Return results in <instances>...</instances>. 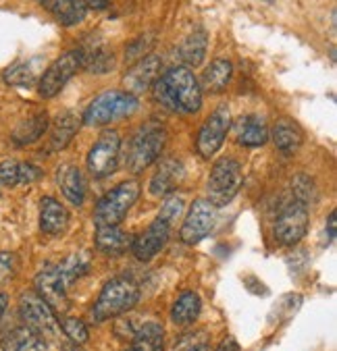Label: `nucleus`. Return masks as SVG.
I'll return each instance as SVG.
<instances>
[{
  "mask_svg": "<svg viewBox=\"0 0 337 351\" xmlns=\"http://www.w3.org/2000/svg\"><path fill=\"white\" fill-rule=\"evenodd\" d=\"M58 268H60L65 285H71L90 270V256L88 254H73V256L67 258Z\"/></svg>",
  "mask_w": 337,
  "mask_h": 351,
  "instance_id": "31",
  "label": "nucleus"
},
{
  "mask_svg": "<svg viewBox=\"0 0 337 351\" xmlns=\"http://www.w3.org/2000/svg\"><path fill=\"white\" fill-rule=\"evenodd\" d=\"M217 351H240V343L233 337H225L223 343L217 347Z\"/></svg>",
  "mask_w": 337,
  "mask_h": 351,
  "instance_id": "41",
  "label": "nucleus"
},
{
  "mask_svg": "<svg viewBox=\"0 0 337 351\" xmlns=\"http://www.w3.org/2000/svg\"><path fill=\"white\" fill-rule=\"evenodd\" d=\"M0 185L5 187L19 185V160L0 162Z\"/></svg>",
  "mask_w": 337,
  "mask_h": 351,
  "instance_id": "38",
  "label": "nucleus"
},
{
  "mask_svg": "<svg viewBox=\"0 0 337 351\" xmlns=\"http://www.w3.org/2000/svg\"><path fill=\"white\" fill-rule=\"evenodd\" d=\"M266 3H271V0H266Z\"/></svg>",
  "mask_w": 337,
  "mask_h": 351,
  "instance_id": "47",
  "label": "nucleus"
},
{
  "mask_svg": "<svg viewBox=\"0 0 337 351\" xmlns=\"http://www.w3.org/2000/svg\"><path fill=\"white\" fill-rule=\"evenodd\" d=\"M154 42H156V36H154L152 32L138 36L136 40L127 44V48H125V58L131 60V62H136V60L144 58V56L150 52V48L154 46Z\"/></svg>",
  "mask_w": 337,
  "mask_h": 351,
  "instance_id": "34",
  "label": "nucleus"
},
{
  "mask_svg": "<svg viewBox=\"0 0 337 351\" xmlns=\"http://www.w3.org/2000/svg\"><path fill=\"white\" fill-rule=\"evenodd\" d=\"M50 13L56 17L58 23L71 27L86 19L88 7L84 5V0H56V5L50 9Z\"/></svg>",
  "mask_w": 337,
  "mask_h": 351,
  "instance_id": "30",
  "label": "nucleus"
},
{
  "mask_svg": "<svg viewBox=\"0 0 337 351\" xmlns=\"http://www.w3.org/2000/svg\"><path fill=\"white\" fill-rule=\"evenodd\" d=\"M36 293L48 304V308L56 314L69 310V300H67V285L62 280L60 268L56 264L46 266L36 276Z\"/></svg>",
  "mask_w": 337,
  "mask_h": 351,
  "instance_id": "13",
  "label": "nucleus"
},
{
  "mask_svg": "<svg viewBox=\"0 0 337 351\" xmlns=\"http://www.w3.org/2000/svg\"><path fill=\"white\" fill-rule=\"evenodd\" d=\"M207 48H209V34L202 27H196L179 46V58L187 69H196L205 62Z\"/></svg>",
  "mask_w": 337,
  "mask_h": 351,
  "instance_id": "23",
  "label": "nucleus"
},
{
  "mask_svg": "<svg viewBox=\"0 0 337 351\" xmlns=\"http://www.w3.org/2000/svg\"><path fill=\"white\" fill-rule=\"evenodd\" d=\"M215 221H217V206L211 204L209 199L200 197L196 199L189 210H187V217L183 221V227L179 231V237L183 243L187 245H194V243H200L205 239L213 227H215Z\"/></svg>",
  "mask_w": 337,
  "mask_h": 351,
  "instance_id": "12",
  "label": "nucleus"
},
{
  "mask_svg": "<svg viewBox=\"0 0 337 351\" xmlns=\"http://www.w3.org/2000/svg\"><path fill=\"white\" fill-rule=\"evenodd\" d=\"M129 351H131V349H129Z\"/></svg>",
  "mask_w": 337,
  "mask_h": 351,
  "instance_id": "48",
  "label": "nucleus"
},
{
  "mask_svg": "<svg viewBox=\"0 0 337 351\" xmlns=\"http://www.w3.org/2000/svg\"><path fill=\"white\" fill-rule=\"evenodd\" d=\"M38 3H40L42 7H46V9L50 11V9H52V7L56 5V0H38Z\"/></svg>",
  "mask_w": 337,
  "mask_h": 351,
  "instance_id": "46",
  "label": "nucleus"
},
{
  "mask_svg": "<svg viewBox=\"0 0 337 351\" xmlns=\"http://www.w3.org/2000/svg\"><path fill=\"white\" fill-rule=\"evenodd\" d=\"M183 177H185L183 162L179 158H173V156L165 158V160H161L154 177L150 179V193L156 195V197L169 195L179 187Z\"/></svg>",
  "mask_w": 337,
  "mask_h": 351,
  "instance_id": "17",
  "label": "nucleus"
},
{
  "mask_svg": "<svg viewBox=\"0 0 337 351\" xmlns=\"http://www.w3.org/2000/svg\"><path fill=\"white\" fill-rule=\"evenodd\" d=\"M200 310H202V304H200V298L198 293L194 291H183L177 302L173 304V310H171V318L175 324L179 326H189L198 320L200 316Z\"/></svg>",
  "mask_w": 337,
  "mask_h": 351,
  "instance_id": "28",
  "label": "nucleus"
},
{
  "mask_svg": "<svg viewBox=\"0 0 337 351\" xmlns=\"http://www.w3.org/2000/svg\"><path fill=\"white\" fill-rule=\"evenodd\" d=\"M273 144L283 154L296 152L304 144V131L292 119H279L273 125Z\"/></svg>",
  "mask_w": 337,
  "mask_h": 351,
  "instance_id": "22",
  "label": "nucleus"
},
{
  "mask_svg": "<svg viewBox=\"0 0 337 351\" xmlns=\"http://www.w3.org/2000/svg\"><path fill=\"white\" fill-rule=\"evenodd\" d=\"M244 183V173L237 160L233 158H221L215 162L211 177H209V202L215 206H227L237 195L240 187Z\"/></svg>",
  "mask_w": 337,
  "mask_h": 351,
  "instance_id": "6",
  "label": "nucleus"
},
{
  "mask_svg": "<svg viewBox=\"0 0 337 351\" xmlns=\"http://www.w3.org/2000/svg\"><path fill=\"white\" fill-rule=\"evenodd\" d=\"M167 144V131L161 123H146L133 133L127 144H121V156L125 160L127 171L142 173L152 162L159 160L163 148Z\"/></svg>",
  "mask_w": 337,
  "mask_h": 351,
  "instance_id": "2",
  "label": "nucleus"
},
{
  "mask_svg": "<svg viewBox=\"0 0 337 351\" xmlns=\"http://www.w3.org/2000/svg\"><path fill=\"white\" fill-rule=\"evenodd\" d=\"M17 256L13 252H0V283H7L15 276Z\"/></svg>",
  "mask_w": 337,
  "mask_h": 351,
  "instance_id": "39",
  "label": "nucleus"
},
{
  "mask_svg": "<svg viewBox=\"0 0 337 351\" xmlns=\"http://www.w3.org/2000/svg\"><path fill=\"white\" fill-rule=\"evenodd\" d=\"M56 183H58L62 195L73 206H82L86 202V181H84V175L78 167L62 165L56 171Z\"/></svg>",
  "mask_w": 337,
  "mask_h": 351,
  "instance_id": "20",
  "label": "nucleus"
},
{
  "mask_svg": "<svg viewBox=\"0 0 337 351\" xmlns=\"http://www.w3.org/2000/svg\"><path fill=\"white\" fill-rule=\"evenodd\" d=\"M211 341V335L207 330H189V332H183L173 349L175 351H207V345Z\"/></svg>",
  "mask_w": 337,
  "mask_h": 351,
  "instance_id": "33",
  "label": "nucleus"
},
{
  "mask_svg": "<svg viewBox=\"0 0 337 351\" xmlns=\"http://www.w3.org/2000/svg\"><path fill=\"white\" fill-rule=\"evenodd\" d=\"M292 197L294 199H298V202H302V204H306L308 206V202L314 197V193H316V189H314V183L306 177V175H298L294 181H292Z\"/></svg>",
  "mask_w": 337,
  "mask_h": 351,
  "instance_id": "36",
  "label": "nucleus"
},
{
  "mask_svg": "<svg viewBox=\"0 0 337 351\" xmlns=\"http://www.w3.org/2000/svg\"><path fill=\"white\" fill-rule=\"evenodd\" d=\"M159 71H161V56L159 54H146L144 58L136 60L123 77L125 92L136 96V98L140 94H146L154 86V82L159 80Z\"/></svg>",
  "mask_w": 337,
  "mask_h": 351,
  "instance_id": "14",
  "label": "nucleus"
},
{
  "mask_svg": "<svg viewBox=\"0 0 337 351\" xmlns=\"http://www.w3.org/2000/svg\"><path fill=\"white\" fill-rule=\"evenodd\" d=\"M335 219H337V215L331 213V215H329V221H327V229H329V239H331V241L335 239Z\"/></svg>",
  "mask_w": 337,
  "mask_h": 351,
  "instance_id": "43",
  "label": "nucleus"
},
{
  "mask_svg": "<svg viewBox=\"0 0 337 351\" xmlns=\"http://www.w3.org/2000/svg\"><path fill=\"white\" fill-rule=\"evenodd\" d=\"M133 237L121 227H98L96 229V247L106 256H119L131 247Z\"/></svg>",
  "mask_w": 337,
  "mask_h": 351,
  "instance_id": "25",
  "label": "nucleus"
},
{
  "mask_svg": "<svg viewBox=\"0 0 337 351\" xmlns=\"http://www.w3.org/2000/svg\"><path fill=\"white\" fill-rule=\"evenodd\" d=\"M140 300V287L129 276H115L104 285L96 306L92 308V318L104 322L129 312Z\"/></svg>",
  "mask_w": 337,
  "mask_h": 351,
  "instance_id": "3",
  "label": "nucleus"
},
{
  "mask_svg": "<svg viewBox=\"0 0 337 351\" xmlns=\"http://www.w3.org/2000/svg\"><path fill=\"white\" fill-rule=\"evenodd\" d=\"M181 213H183V199H181V197H177V195H171V197H167V202L163 204L159 219L171 225V223H173Z\"/></svg>",
  "mask_w": 337,
  "mask_h": 351,
  "instance_id": "37",
  "label": "nucleus"
},
{
  "mask_svg": "<svg viewBox=\"0 0 337 351\" xmlns=\"http://www.w3.org/2000/svg\"><path fill=\"white\" fill-rule=\"evenodd\" d=\"M58 326L62 328V332H65L67 337H69V341H73V343H78V345H84V343H88V339H90L86 324H84L82 320H78V318H62V320L58 322Z\"/></svg>",
  "mask_w": 337,
  "mask_h": 351,
  "instance_id": "35",
  "label": "nucleus"
},
{
  "mask_svg": "<svg viewBox=\"0 0 337 351\" xmlns=\"http://www.w3.org/2000/svg\"><path fill=\"white\" fill-rule=\"evenodd\" d=\"M229 129H231V114H229V108L221 104L198 131V139H196L198 154L207 160L213 158L221 150Z\"/></svg>",
  "mask_w": 337,
  "mask_h": 351,
  "instance_id": "9",
  "label": "nucleus"
},
{
  "mask_svg": "<svg viewBox=\"0 0 337 351\" xmlns=\"http://www.w3.org/2000/svg\"><path fill=\"white\" fill-rule=\"evenodd\" d=\"M3 351H46V341L30 326H17L3 337Z\"/></svg>",
  "mask_w": 337,
  "mask_h": 351,
  "instance_id": "26",
  "label": "nucleus"
},
{
  "mask_svg": "<svg viewBox=\"0 0 337 351\" xmlns=\"http://www.w3.org/2000/svg\"><path fill=\"white\" fill-rule=\"evenodd\" d=\"M82 69V54L80 50H69L62 56H58L46 71L40 77L38 84V92L42 98H54L56 94H60V90L67 86L78 71Z\"/></svg>",
  "mask_w": 337,
  "mask_h": 351,
  "instance_id": "10",
  "label": "nucleus"
},
{
  "mask_svg": "<svg viewBox=\"0 0 337 351\" xmlns=\"http://www.w3.org/2000/svg\"><path fill=\"white\" fill-rule=\"evenodd\" d=\"M19 310L25 320V326H30L44 341H52L58 337L60 326L56 322V316L38 293L25 291L19 300Z\"/></svg>",
  "mask_w": 337,
  "mask_h": 351,
  "instance_id": "7",
  "label": "nucleus"
},
{
  "mask_svg": "<svg viewBox=\"0 0 337 351\" xmlns=\"http://www.w3.org/2000/svg\"><path fill=\"white\" fill-rule=\"evenodd\" d=\"M69 225V213L54 197H44L40 204V229L46 235H58Z\"/></svg>",
  "mask_w": 337,
  "mask_h": 351,
  "instance_id": "21",
  "label": "nucleus"
},
{
  "mask_svg": "<svg viewBox=\"0 0 337 351\" xmlns=\"http://www.w3.org/2000/svg\"><path fill=\"white\" fill-rule=\"evenodd\" d=\"M108 3H111V0H84V5H86L88 9H94V11H102V9H106V7H108Z\"/></svg>",
  "mask_w": 337,
  "mask_h": 351,
  "instance_id": "42",
  "label": "nucleus"
},
{
  "mask_svg": "<svg viewBox=\"0 0 337 351\" xmlns=\"http://www.w3.org/2000/svg\"><path fill=\"white\" fill-rule=\"evenodd\" d=\"M235 142L244 148H258L268 142V127L258 114H244L233 125Z\"/></svg>",
  "mask_w": 337,
  "mask_h": 351,
  "instance_id": "18",
  "label": "nucleus"
},
{
  "mask_svg": "<svg viewBox=\"0 0 337 351\" xmlns=\"http://www.w3.org/2000/svg\"><path fill=\"white\" fill-rule=\"evenodd\" d=\"M48 129V114L46 112H38V114H32L30 119L21 121L15 131L11 133V139L15 146H30L34 142L46 133Z\"/></svg>",
  "mask_w": 337,
  "mask_h": 351,
  "instance_id": "27",
  "label": "nucleus"
},
{
  "mask_svg": "<svg viewBox=\"0 0 337 351\" xmlns=\"http://www.w3.org/2000/svg\"><path fill=\"white\" fill-rule=\"evenodd\" d=\"M154 100L171 110V112H183L194 114L202 106V88L196 80L194 71L187 66H173L159 77L152 86Z\"/></svg>",
  "mask_w": 337,
  "mask_h": 351,
  "instance_id": "1",
  "label": "nucleus"
},
{
  "mask_svg": "<svg viewBox=\"0 0 337 351\" xmlns=\"http://www.w3.org/2000/svg\"><path fill=\"white\" fill-rule=\"evenodd\" d=\"M82 127V117L73 110H65L60 112L54 123H52V133H50V150L58 152L65 150L67 146L71 144V139L75 137V133Z\"/></svg>",
  "mask_w": 337,
  "mask_h": 351,
  "instance_id": "19",
  "label": "nucleus"
},
{
  "mask_svg": "<svg viewBox=\"0 0 337 351\" xmlns=\"http://www.w3.org/2000/svg\"><path fill=\"white\" fill-rule=\"evenodd\" d=\"M121 160V137L117 131L106 129L100 133L96 144L88 154V171L94 179H104L113 175Z\"/></svg>",
  "mask_w": 337,
  "mask_h": 351,
  "instance_id": "8",
  "label": "nucleus"
},
{
  "mask_svg": "<svg viewBox=\"0 0 337 351\" xmlns=\"http://www.w3.org/2000/svg\"><path fill=\"white\" fill-rule=\"evenodd\" d=\"M169 235H171V225L156 219L140 237L133 239V243H131L133 256H136L140 262H150L167 245Z\"/></svg>",
  "mask_w": 337,
  "mask_h": 351,
  "instance_id": "15",
  "label": "nucleus"
},
{
  "mask_svg": "<svg viewBox=\"0 0 337 351\" xmlns=\"http://www.w3.org/2000/svg\"><path fill=\"white\" fill-rule=\"evenodd\" d=\"M233 75V64L227 58H215L200 77V88H205L211 94H219L223 92Z\"/></svg>",
  "mask_w": 337,
  "mask_h": 351,
  "instance_id": "24",
  "label": "nucleus"
},
{
  "mask_svg": "<svg viewBox=\"0 0 337 351\" xmlns=\"http://www.w3.org/2000/svg\"><path fill=\"white\" fill-rule=\"evenodd\" d=\"M140 197V183L138 181H123L98 202L94 210L96 227H117L129 213V208Z\"/></svg>",
  "mask_w": 337,
  "mask_h": 351,
  "instance_id": "5",
  "label": "nucleus"
},
{
  "mask_svg": "<svg viewBox=\"0 0 337 351\" xmlns=\"http://www.w3.org/2000/svg\"><path fill=\"white\" fill-rule=\"evenodd\" d=\"M131 351H165V330L156 322L142 324L133 335Z\"/></svg>",
  "mask_w": 337,
  "mask_h": 351,
  "instance_id": "29",
  "label": "nucleus"
},
{
  "mask_svg": "<svg viewBox=\"0 0 337 351\" xmlns=\"http://www.w3.org/2000/svg\"><path fill=\"white\" fill-rule=\"evenodd\" d=\"M42 169L32 165V162H19V185H27L34 183L42 177Z\"/></svg>",
  "mask_w": 337,
  "mask_h": 351,
  "instance_id": "40",
  "label": "nucleus"
},
{
  "mask_svg": "<svg viewBox=\"0 0 337 351\" xmlns=\"http://www.w3.org/2000/svg\"><path fill=\"white\" fill-rule=\"evenodd\" d=\"M7 304H9V298L5 293H0V318H3V314L7 310Z\"/></svg>",
  "mask_w": 337,
  "mask_h": 351,
  "instance_id": "45",
  "label": "nucleus"
},
{
  "mask_svg": "<svg viewBox=\"0 0 337 351\" xmlns=\"http://www.w3.org/2000/svg\"><path fill=\"white\" fill-rule=\"evenodd\" d=\"M138 108H140V100L136 96H131L127 92H119V90H108L90 102L88 110L82 117V123L88 127L108 125L117 119L131 117Z\"/></svg>",
  "mask_w": 337,
  "mask_h": 351,
  "instance_id": "4",
  "label": "nucleus"
},
{
  "mask_svg": "<svg viewBox=\"0 0 337 351\" xmlns=\"http://www.w3.org/2000/svg\"><path fill=\"white\" fill-rule=\"evenodd\" d=\"M60 351H84V349H82V345H78L73 341H67V343L60 345Z\"/></svg>",
  "mask_w": 337,
  "mask_h": 351,
  "instance_id": "44",
  "label": "nucleus"
},
{
  "mask_svg": "<svg viewBox=\"0 0 337 351\" xmlns=\"http://www.w3.org/2000/svg\"><path fill=\"white\" fill-rule=\"evenodd\" d=\"M3 80L9 84V86H17V88H30L34 86L36 82V73H34V69L30 62H15L11 64L7 71L3 73Z\"/></svg>",
  "mask_w": 337,
  "mask_h": 351,
  "instance_id": "32",
  "label": "nucleus"
},
{
  "mask_svg": "<svg viewBox=\"0 0 337 351\" xmlns=\"http://www.w3.org/2000/svg\"><path fill=\"white\" fill-rule=\"evenodd\" d=\"M78 50L82 54V69H86L88 73L104 75V73H111L115 69V54H113V50H108L104 46L100 36H96V38L92 36Z\"/></svg>",
  "mask_w": 337,
  "mask_h": 351,
  "instance_id": "16",
  "label": "nucleus"
},
{
  "mask_svg": "<svg viewBox=\"0 0 337 351\" xmlns=\"http://www.w3.org/2000/svg\"><path fill=\"white\" fill-rule=\"evenodd\" d=\"M306 231H308V206L292 197L279 210V217L275 223V239L283 245H294L306 235Z\"/></svg>",
  "mask_w": 337,
  "mask_h": 351,
  "instance_id": "11",
  "label": "nucleus"
}]
</instances>
